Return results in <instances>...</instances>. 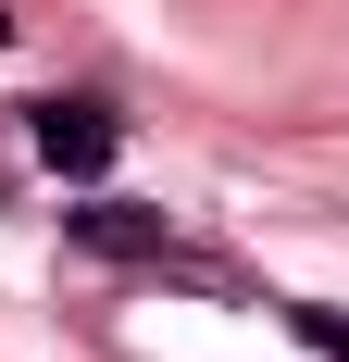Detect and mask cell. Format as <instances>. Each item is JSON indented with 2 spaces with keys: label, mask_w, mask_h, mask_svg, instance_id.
Instances as JSON below:
<instances>
[{
  "label": "cell",
  "mask_w": 349,
  "mask_h": 362,
  "mask_svg": "<svg viewBox=\"0 0 349 362\" xmlns=\"http://www.w3.org/2000/svg\"><path fill=\"white\" fill-rule=\"evenodd\" d=\"M25 138H37V163H50V175L100 187V175H112V150H125V112L75 88V100H37V112H25Z\"/></svg>",
  "instance_id": "obj_1"
},
{
  "label": "cell",
  "mask_w": 349,
  "mask_h": 362,
  "mask_svg": "<svg viewBox=\"0 0 349 362\" xmlns=\"http://www.w3.org/2000/svg\"><path fill=\"white\" fill-rule=\"evenodd\" d=\"M63 238H75V250H100V262H174V275H200V262L174 250V213H162V200H112V187H100V200H75V213H63Z\"/></svg>",
  "instance_id": "obj_2"
},
{
  "label": "cell",
  "mask_w": 349,
  "mask_h": 362,
  "mask_svg": "<svg viewBox=\"0 0 349 362\" xmlns=\"http://www.w3.org/2000/svg\"><path fill=\"white\" fill-rule=\"evenodd\" d=\"M275 325L300 337L312 362H349V313H337V300H275Z\"/></svg>",
  "instance_id": "obj_3"
},
{
  "label": "cell",
  "mask_w": 349,
  "mask_h": 362,
  "mask_svg": "<svg viewBox=\"0 0 349 362\" xmlns=\"http://www.w3.org/2000/svg\"><path fill=\"white\" fill-rule=\"evenodd\" d=\"M0 37H13V13H0Z\"/></svg>",
  "instance_id": "obj_4"
}]
</instances>
